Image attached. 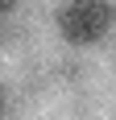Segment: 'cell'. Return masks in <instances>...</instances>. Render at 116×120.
<instances>
[{"label":"cell","instance_id":"cell-2","mask_svg":"<svg viewBox=\"0 0 116 120\" xmlns=\"http://www.w3.org/2000/svg\"><path fill=\"white\" fill-rule=\"evenodd\" d=\"M17 8V0H0V12H12Z\"/></svg>","mask_w":116,"mask_h":120},{"label":"cell","instance_id":"cell-3","mask_svg":"<svg viewBox=\"0 0 116 120\" xmlns=\"http://www.w3.org/2000/svg\"><path fill=\"white\" fill-rule=\"evenodd\" d=\"M0 112H4V87H0Z\"/></svg>","mask_w":116,"mask_h":120},{"label":"cell","instance_id":"cell-1","mask_svg":"<svg viewBox=\"0 0 116 120\" xmlns=\"http://www.w3.org/2000/svg\"><path fill=\"white\" fill-rule=\"evenodd\" d=\"M58 33L70 46H95L112 29V4L108 0H62L58 4Z\"/></svg>","mask_w":116,"mask_h":120}]
</instances>
